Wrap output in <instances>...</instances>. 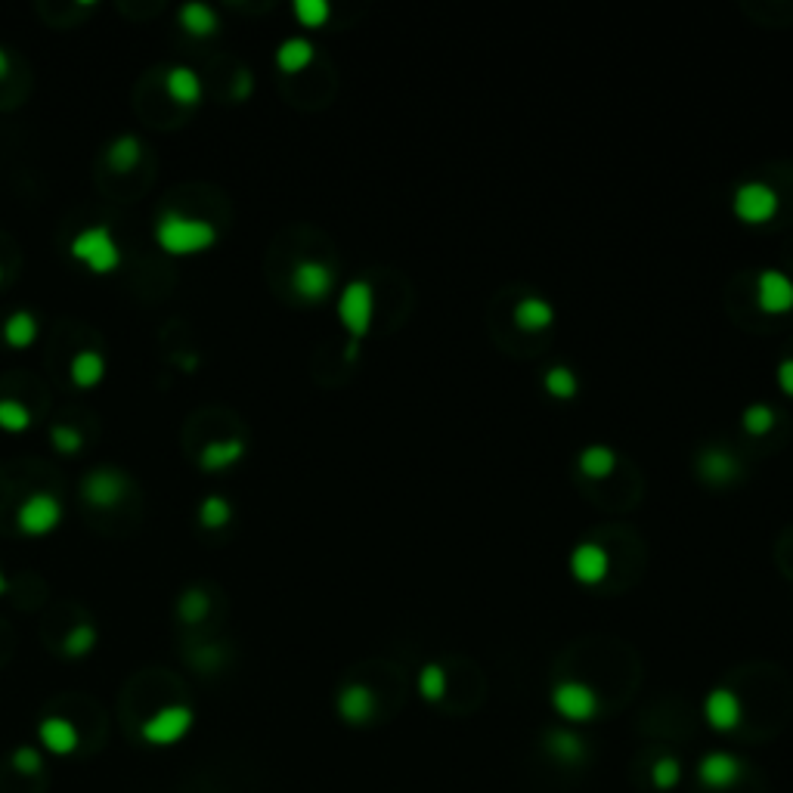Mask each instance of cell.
I'll use <instances>...</instances> for the list:
<instances>
[{
	"instance_id": "6",
	"label": "cell",
	"mask_w": 793,
	"mask_h": 793,
	"mask_svg": "<svg viewBox=\"0 0 793 793\" xmlns=\"http://www.w3.org/2000/svg\"><path fill=\"white\" fill-rule=\"evenodd\" d=\"M735 214L747 224H763L778 214V193L763 180H747L735 189Z\"/></svg>"
},
{
	"instance_id": "11",
	"label": "cell",
	"mask_w": 793,
	"mask_h": 793,
	"mask_svg": "<svg viewBox=\"0 0 793 793\" xmlns=\"http://www.w3.org/2000/svg\"><path fill=\"white\" fill-rule=\"evenodd\" d=\"M611 558L608 552L601 549L598 543H580L574 552H570V574H574L580 583H601L608 577Z\"/></svg>"
},
{
	"instance_id": "4",
	"label": "cell",
	"mask_w": 793,
	"mask_h": 793,
	"mask_svg": "<svg viewBox=\"0 0 793 793\" xmlns=\"http://www.w3.org/2000/svg\"><path fill=\"white\" fill-rule=\"evenodd\" d=\"M372 310H375L372 285L366 279L347 282L341 289V295H338V316H341V326L347 329V335H351L354 341H360L369 332Z\"/></svg>"
},
{
	"instance_id": "3",
	"label": "cell",
	"mask_w": 793,
	"mask_h": 793,
	"mask_svg": "<svg viewBox=\"0 0 793 793\" xmlns=\"http://www.w3.org/2000/svg\"><path fill=\"white\" fill-rule=\"evenodd\" d=\"M62 515H66V509H62L59 496L47 490H35L16 509V527L22 536H47L62 524Z\"/></svg>"
},
{
	"instance_id": "2",
	"label": "cell",
	"mask_w": 793,
	"mask_h": 793,
	"mask_svg": "<svg viewBox=\"0 0 793 793\" xmlns=\"http://www.w3.org/2000/svg\"><path fill=\"white\" fill-rule=\"evenodd\" d=\"M69 255L97 276H109L121 267V248L112 236V227L106 224L81 230L69 245Z\"/></svg>"
},
{
	"instance_id": "19",
	"label": "cell",
	"mask_w": 793,
	"mask_h": 793,
	"mask_svg": "<svg viewBox=\"0 0 793 793\" xmlns=\"http://www.w3.org/2000/svg\"><path fill=\"white\" fill-rule=\"evenodd\" d=\"M555 323V307L546 298H521L515 304V326L524 332H543Z\"/></svg>"
},
{
	"instance_id": "33",
	"label": "cell",
	"mask_w": 793,
	"mask_h": 793,
	"mask_svg": "<svg viewBox=\"0 0 793 793\" xmlns=\"http://www.w3.org/2000/svg\"><path fill=\"white\" fill-rule=\"evenodd\" d=\"M329 13H332V7L326 4V0H298V4H295V16L307 28L326 25L329 22Z\"/></svg>"
},
{
	"instance_id": "9",
	"label": "cell",
	"mask_w": 793,
	"mask_h": 793,
	"mask_svg": "<svg viewBox=\"0 0 793 793\" xmlns=\"http://www.w3.org/2000/svg\"><path fill=\"white\" fill-rule=\"evenodd\" d=\"M552 704L564 719L574 722H586L598 713V697L589 685L583 682H561L552 691Z\"/></svg>"
},
{
	"instance_id": "41",
	"label": "cell",
	"mask_w": 793,
	"mask_h": 793,
	"mask_svg": "<svg viewBox=\"0 0 793 793\" xmlns=\"http://www.w3.org/2000/svg\"><path fill=\"white\" fill-rule=\"evenodd\" d=\"M357 351H360V341H354V338H351V341H347V351H344V357H347V360H357Z\"/></svg>"
},
{
	"instance_id": "28",
	"label": "cell",
	"mask_w": 793,
	"mask_h": 793,
	"mask_svg": "<svg viewBox=\"0 0 793 793\" xmlns=\"http://www.w3.org/2000/svg\"><path fill=\"white\" fill-rule=\"evenodd\" d=\"M177 611H180V620H183V623L196 626V623H202V620L208 617V611H211V598H208L202 589H186V592L180 595Z\"/></svg>"
},
{
	"instance_id": "32",
	"label": "cell",
	"mask_w": 793,
	"mask_h": 793,
	"mask_svg": "<svg viewBox=\"0 0 793 793\" xmlns=\"http://www.w3.org/2000/svg\"><path fill=\"white\" fill-rule=\"evenodd\" d=\"M50 443H53V450L62 453V456H75L84 450V434L72 425H53L50 428Z\"/></svg>"
},
{
	"instance_id": "20",
	"label": "cell",
	"mask_w": 793,
	"mask_h": 793,
	"mask_svg": "<svg viewBox=\"0 0 793 793\" xmlns=\"http://www.w3.org/2000/svg\"><path fill=\"white\" fill-rule=\"evenodd\" d=\"M4 341L13 351H25L38 341V316L31 310H13L4 323Z\"/></svg>"
},
{
	"instance_id": "21",
	"label": "cell",
	"mask_w": 793,
	"mask_h": 793,
	"mask_svg": "<svg viewBox=\"0 0 793 793\" xmlns=\"http://www.w3.org/2000/svg\"><path fill=\"white\" fill-rule=\"evenodd\" d=\"M580 471L586 474V478L592 481H605L614 474L617 468V453L611 447H605V443H592V447H586L577 459Z\"/></svg>"
},
{
	"instance_id": "30",
	"label": "cell",
	"mask_w": 793,
	"mask_h": 793,
	"mask_svg": "<svg viewBox=\"0 0 793 793\" xmlns=\"http://www.w3.org/2000/svg\"><path fill=\"white\" fill-rule=\"evenodd\" d=\"M31 428V409L19 400H0V431L22 434Z\"/></svg>"
},
{
	"instance_id": "36",
	"label": "cell",
	"mask_w": 793,
	"mask_h": 793,
	"mask_svg": "<svg viewBox=\"0 0 793 793\" xmlns=\"http://www.w3.org/2000/svg\"><path fill=\"white\" fill-rule=\"evenodd\" d=\"M654 778L660 787H673L679 778V766L673 763V759H663V763H657V769H654Z\"/></svg>"
},
{
	"instance_id": "23",
	"label": "cell",
	"mask_w": 793,
	"mask_h": 793,
	"mask_svg": "<svg viewBox=\"0 0 793 793\" xmlns=\"http://www.w3.org/2000/svg\"><path fill=\"white\" fill-rule=\"evenodd\" d=\"M313 53L316 50L307 38H285L276 50V66L289 75H298L313 62Z\"/></svg>"
},
{
	"instance_id": "1",
	"label": "cell",
	"mask_w": 793,
	"mask_h": 793,
	"mask_svg": "<svg viewBox=\"0 0 793 793\" xmlns=\"http://www.w3.org/2000/svg\"><path fill=\"white\" fill-rule=\"evenodd\" d=\"M155 242L165 255H174V258L202 255V251H208L217 242V227L205 217L165 211L155 220Z\"/></svg>"
},
{
	"instance_id": "26",
	"label": "cell",
	"mask_w": 793,
	"mask_h": 793,
	"mask_svg": "<svg viewBox=\"0 0 793 793\" xmlns=\"http://www.w3.org/2000/svg\"><path fill=\"white\" fill-rule=\"evenodd\" d=\"M233 521V505L227 496H205L199 505V524L205 530H224Z\"/></svg>"
},
{
	"instance_id": "22",
	"label": "cell",
	"mask_w": 793,
	"mask_h": 793,
	"mask_svg": "<svg viewBox=\"0 0 793 793\" xmlns=\"http://www.w3.org/2000/svg\"><path fill=\"white\" fill-rule=\"evenodd\" d=\"M140 158H143V146H140V140H137L134 134H121V137H115V140L109 143V149H106V162H109V168L118 171V174L134 171V168L140 165Z\"/></svg>"
},
{
	"instance_id": "18",
	"label": "cell",
	"mask_w": 793,
	"mask_h": 793,
	"mask_svg": "<svg viewBox=\"0 0 793 793\" xmlns=\"http://www.w3.org/2000/svg\"><path fill=\"white\" fill-rule=\"evenodd\" d=\"M245 456V443L239 437H224V440H208L202 453H199V465L205 471H224L230 465H236Z\"/></svg>"
},
{
	"instance_id": "34",
	"label": "cell",
	"mask_w": 793,
	"mask_h": 793,
	"mask_svg": "<svg viewBox=\"0 0 793 793\" xmlns=\"http://www.w3.org/2000/svg\"><path fill=\"white\" fill-rule=\"evenodd\" d=\"M419 688H422V694L428 697V701H440L443 691H447V676H443V666L428 663L422 670V676H419Z\"/></svg>"
},
{
	"instance_id": "31",
	"label": "cell",
	"mask_w": 793,
	"mask_h": 793,
	"mask_svg": "<svg viewBox=\"0 0 793 793\" xmlns=\"http://www.w3.org/2000/svg\"><path fill=\"white\" fill-rule=\"evenodd\" d=\"M741 422H744V431H747V434L763 437V434H769V431L775 428L778 419H775V409H772V406H766V403H753V406L744 409Z\"/></svg>"
},
{
	"instance_id": "35",
	"label": "cell",
	"mask_w": 793,
	"mask_h": 793,
	"mask_svg": "<svg viewBox=\"0 0 793 793\" xmlns=\"http://www.w3.org/2000/svg\"><path fill=\"white\" fill-rule=\"evenodd\" d=\"M10 763L19 775H38L44 769V756L35 747H19V750H13Z\"/></svg>"
},
{
	"instance_id": "14",
	"label": "cell",
	"mask_w": 793,
	"mask_h": 793,
	"mask_svg": "<svg viewBox=\"0 0 793 793\" xmlns=\"http://www.w3.org/2000/svg\"><path fill=\"white\" fill-rule=\"evenodd\" d=\"M704 716H707V722L713 728H719V732L738 728V722H741V701L728 688H716L713 694H707Z\"/></svg>"
},
{
	"instance_id": "25",
	"label": "cell",
	"mask_w": 793,
	"mask_h": 793,
	"mask_svg": "<svg viewBox=\"0 0 793 793\" xmlns=\"http://www.w3.org/2000/svg\"><path fill=\"white\" fill-rule=\"evenodd\" d=\"M738 772H741V763L735 756H725V753H713L701 763V778L704 784L710 787H728L738 781Z\"/></svg>"
},
{
	"instance_id": "12",
	"label": "cell",
	"mask_w": 793,
	"mask_h": 793,
	"mask_svg": "<svg viewBox=\"0 0 793 793\" xmlns=\"http://www.w3.org/2000/svg\"><path fill=\"white\" fill-rule=\"evenodd\" d=\"M38 738L41 747L53 756H72L78 750V728L66 716H47L38 725Z\"/></svg>"
},
{
	"instance_id": "42",
	"label": "cell",
	"mask_w": 793,
	"mask_h": 793,
	"mask_svg": "<svg viewBox=\"0 0 793 793\" xmlns=\"http://www.w3.org/2000/svg\"><path fill=\"white\" fill-rule=\"evenodd\" d=\"M7 589H10V583H7V577H4V570H0V598L7 595Z\"/></svg>"
},
{
	"instance_id": "10",
	"label": "cell",
	"mask_w": 793,
	"mask_h": 793,
	"mask_svg": "<svg viewBox=\"0 0 793 793\" xmlns=\"http://www.w3.org/2000/svg\"><path fill=\"white\" fill-rule=\"evenodd\" d=\"M756 304L766 313H787L793 307V279L781 270H763L756 279Z\"/></svg>"
},
{
	"instance_id": "15",
	"label": "cell",
	"mask_w": 793,
	"mask_h": 793,
	"mask_svg": "<svg viewBox=\"0 0 793 793\" xmlns=\"http://www.w3.org/2000/svg\"><path fill=\"white\" fill-rule=\"evenodd\" d=\"M338 713L344 722H351V725H363L369 722V716L375 713V697L366 685H347L341 688L338 694Z\"/></svg>"
},
{
	"instance_id": "13",
	"label": "cell",
	"mask_w": 793,
	"mask_h": 793,
	"mask_svg": "<svg viewBox=\"0 0 793 793\" xmlns=\"http://www.w3.org/2000/svg\"><path fill=\"white\" fill-rule=\"evenodd\" d=\"M165 90L177 106H196L202 103V78L189 66H171L165 72Z\"/></svg>"
},
{
	"instance_id": "40",
	"label": "cell",
	"mask_w": 793,
	"mask_h": 793,
	"mask_svg": "<svg viewBox=\"0 0 793 793\" xmlns=\"http://www.w3.org/2000/svg\"><path fill=\"white\" fill-rule=\"evenodd\" d=\"M10 66H13V62H10V53H7L4 47H0V81H4V78L10 75Z\"/></svg>"
},
{
	"instance_id": "16",
	"label": "cell",
	"mask_w": 793,
	"mask_h": 793,
	"mask_svg": "<svg viewBox=\"0 0 793 793\" xmlns=\"http://www.w3.org/2000/svg\"><path fill=\"white\" fill-rule=\"evenodd\" d=\"M697 471H701V478L707 484H728V481H735L738 478V459L732 453H725L719 447H710L701 453V459H697Z\"/></svg>"
},
{
	"instance_id": "24",
	"label": "cell",
	"mask_w": 793,
	"mask_h": 793,
	"mask_svg": "<svg viewBox=\"0 0 793 793\" xmlns=\"http://www.w3.org/2000/svg\"><path fill=\"white\" fill-rule=\"evenodd\" d=\"M217 13L208 7V4H186L180 7V28L186 31V35H193V38H208L217 31Z\"/></svg>"
},
{
	"instance_id": "17",
	"label": "cell",
	"mask_w": 793,
	"mask_h": 793,
	"mask_svg": "<svg viewBox=\"0 0 793 793\" xmlns=\"http://www.w3.org/2000/svg\"><path fill=\"white\" fill-rule=\"evenodd\" d=\"M69 378L81 391L97 388L106 378V357L100 351H78L69 363Z\"/></svg>"
},
{
	"instance_id": "7",
	"label": "cell",
	"mask_w": 793,
	"mask_h": 793,
	"mask_svg": "<svg viewBox=\"0 0 793 793\" xmlns=\"http://www.w3.org/2000/svg\"><path fill=\"white\" fill-rule=\"evenodd\" d=\"M124 490H128V481H124L115 468L90 471L81 484V496L87 505H93V509H115V505L124 499Z\"/></svg>"
},
{
	"instance_id": "43",
	"label": "cell",
	"mask_w": 793,
	"mask_h": 793,
	"mask_svg": "<svg viewBox=\"0 0 793 793\" xmlns=\"http://www.w3.org/2000/svg\"><path fill=\"white\" fill-rule=\"evenodd\" d=\"M183 366H186V369H196V366H199V360H196V357H189V360H183Z\"/></svg>"
},
{
	"instance_id": "39",
	"label": "cell",
	"mask_w": 793,
	"mask_h": 793,
	"mask_svg": "<svg viewBox=\"0 0 793 793\" xmlns=\"http://www.w3.org/2000/svg\"><path fill=\"white\" fill-rule=\"evenodd\" d=\"M251 87H255V78H251V72H239L236 75V87H233V97L236 100H248L251 97Z\"/></svg>"
},
{
	"instance_id": "5",
	"label": "cell",
	"mask_w": 793,
	"mask_h": 793,
	"mask_svg": "<svg viewBox=\"0 0 793 793\" xmlns=\"http://www.w3.org/2000/svg\"><path fill=\"white\" fill-rule=\"evenodd\" d=\"M193 722H196V713L183 707V704H171V707H162L158 713H152L146 722H143V741L152 744V747H171V744H180L189 732H193Z\"/></svg>"
},
{
	"instance_id": "29",
	"label": "cell",
	"mask_w": 793,
	"mask_h": 793,
	"mask_svg": "<svg viewBox=\"0 0 793 793\" xmlns=\"http://www.w3.org/2000/svg\"><path fill=\"white\" fill-rule=\"evenodd\" d=\"M580 382H577V372L570 366H549L546 369V391L558 400H570L577 394Z\"/></svg>"
},
{
	"instance_id": "44",
	"label": "cell",
	"mask_w": 793,
	"mask_h": 793,
	"mask_svg": "<svg viewBox=\"0 0 793 793\" xmlns=\"http://www.w3.org/2000/svg\"><path fill=\"white\" fill-rule=\"evenodd\" d=\"M0 279H4V270H0Z\"/></svg>"
},
{
	"instance_id": "37",
	"label": "cell",
	"mask_w": 793,
	"mask_h": 793,
	"mask_svg": "<svg viewBox=\"0 0 793 793\" xmlns=\"http://www.w3.org/2000/svg\"><path fill=\"white\" fill-rule=\"evenodd\" d=\"M555 750L561 753V756H580V741L574 738V735H567V732H558L555 738Z\"/></svg>"
},
{
	"instance_id": "27",
	"label": "cell",
	"mask_w": 793,
	"mask_h": 793,
	"mask_svg": "<svg viewBox=\"0 0 793 793\" xmlns=\"http://www.w3.org/2000/svg\"><path fill=\"white\" fill-rule=\"evenodd\" d=\"M93 648H97V629H93L90 623H78L66 632V639H62V651H66V657H84L90 654Z\"/></svg>"
},
{
	"instance_id": "8",
	"label": "cell",
	"mask_w": 793,
	"mask_h": 793,
	"mask_svg": "<svg viewBox=\"0 0 793 793\" xmlns=\"http://www.w3.org/2000/svg\"><path fill=\"white\" fill-rule=\"evenodd\" d=\"M332 285H335V273L323 261H310L307 258V261H298L295 270H292V289H295V295L304 298V301H310V304L329 298Z\"/></svg>"
},
{
	"instance_id": "38",
	"label": "cell",
	"mask_w": 793,
	"mask_h": 793,
	"mask_svg": "<svg viewBox=\"0 0 793 793\" xmlns=\"http://www.w3.org/2000/svg\"><path fill=\"white\" fill-rule=\"evenodd\" d=\"M778 385H781L784 394L793 397V357H787V360L778 363Z\"/></svg>"
}]
</instances>
